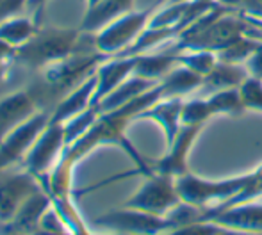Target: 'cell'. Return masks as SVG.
Returning a JSON list of instances; mask_svg holds the SVG:
<instances>
[{"label":"cell","mask_w":262,"mask_h":235,"mask_svg":"<svg viewBox=\"0 0 262 235\" xmlns=\"http://www.w3.org/2000/svg\"><path fill=\"white\" fill-rule=\"evenodd\" d=\"M93 43L95 36L80 27H39L34 38L16 49L13 66L39 73Z\"/></svg>","instance_id":"cell-1"},{"label":"cell","mask_w":262,"mask_h":235,"mask_svg":"<svg viewBox=\"0 0 262 235\" xmlns=\"http://www.w3.org/2000/svg\"><path fill=\"white\" fill-rule=\"evenodd\" d=\"M248 182L250 173L221 180H209L187 171L186 175L175 178L180 200L187 205L204 208V210L230 205L248 185Z\"/></svg>","instance_id":"cell-2"},{"label":"cell","mask_w":262,"mask_h":235,"mask_svg":"<svg viewBox=\"0 0 262 235\" xmlns=\"http://www.w3.org/2000/svg\"><path fill=\"white\" fill-rule=\"evenodd\" d=\"M168 0H157L152 6L141 11H128V13L121 14V16L114 18L113 21L102 27L100 31L95 32V46L98 52L105 54V56H120L123 54L139 36L145 32L148 27L152 16L157 13V9L166 4Z\"/></svg>","instance_id":"cell-3"},{"label":"cell","mask_w":262,"mask_h":235,"mask_svg":"<svg viewBox=\"0 0 262 235\" xmlns=\"http://www.w3.org/2000/svg\"><path fill=\"white\" fill-rule=\"evenodd\" d=\"M232 9L223 13L220 18L212 21L210 25L198 32L196 36L189 39H179L173 41V52H184V50H209V52H221L227 49L230 43L239 39L241 36L248 34L252 24L243 16L241 13L232 14Z\"/></svg>","instance_id":"cell-4"},{"label":"cell","mask_w":262,"mask_h":235,"mask_svg":"<svg viewBox=\"0 0 262 235\" xmlns=\"http://www.w3.org/2000/svg\"><path fill=\"white\" fill-rule=\"evenodd\" d=\"M93 225L114 235H162L173 228H179V223L171 216H157L136 208H118L93 219Z\"/></svg>","instance_id":"cell-5"},{"label":"cell","mask_w":262,"mask_h":235,"mask_svg":"<svg viewBox=\"0 0 262 235\" xmlns=\"http://www.w3.org/2000/svg\"><path fill=\"white\" fill-rule=\"evenodd\" d=\"M180 203H182V200H180V194L177 191L175 178L168 175L154 173L145 176V182L125 201L123 207L157 216H168Z\"/></svg>","instance_id":"cell-6"},{"label":"cell","mask_w":262,"mask_h":235,"mask_svg":"<svg viewBox=\"0 0 262 235\" xmlns=\"http://www.w3.org/2000/svg\"><path fill=\"white\" fill-rule=\"evenodd\" d=\"M66 150V137H64V123L59 121H49L39 137L25 155L21 166L34 175L41 182L54 171L57 162L61 160L62 153Z\"/></svg>","instance_id":"cell-7"},{"label":"cell","mask_w":262,"mask_h":235,"mask_svg":"<svg viewBox=\"0 0 262 235\" xmlns=\"http://www.w3.org/2000/svg\"><path fill=\"white\" fill-rule=\"evenodd\" d=\"M50 116H52L50 111L36 112L31 120H27L18 128H14V130L0 143V171L9 170V168L24 162L29 150L32 148V145H34L36 139L39 137L43 128L49 125Z\"/></svg>","instance_id":"cell-8"},{"label":"cell","mask_w":262,"mask_h":235,"mask_svg":"<svg viewBox=\"0 0 262 235\" xmlns=\"http://www.w3.org/2000/svg\"><path fill=\"white\" fill-rule=\"evenodd\" d=\"M43 185L25 168L18 171H0V223H6L20 210V207L34 196Z\"/></svg>","instance_id":"cell-9"},{"label":"cell","mask_w":262,"mask_h":235,"mask_svg":"<svg viewBox=\"0 0 262 235\" xmlns=\"http://www.w3.org/2000/svg\"><path fill=\"white\" fill-rule=\"evenodd\" d=\"M204 221L214 223L220 228L262 235V200H250L221 208H209L204 212Z\"/></svg>","instance_id":"cell-10"},{"label":"cell","mask_w":262,"mask_h":235,"mask_svg":"<svg viewBox=\"0 0 262 235\" xmlns=\"http://www.w3.org/2000/svg\"><path fill=\"white\" fill-rule=\"evenodd\" d=\"M202 130H204V127L182 125L175 141L171 145H168V150H166L164 155L161 159H157L156 162H152L154 173L168 175L173 176V178L186 175L189 171V152Z\"/></svg>","instance_id":"cell-11"},{"label":"cell","mask_w":262,"mask_h":235,"mask_svg":"<svg viewBox=\"0 0 262 235\" xmlns=\"http://www.w3.org/2000/svg\"><path fill=\"white\" fill-rule=\"evenodd\" d=\"M43 111L31 87L13 91L0 98V143L21 123Z\"/></svg>","instance_id":"cell-12"},{"label":"cell","mask_w":262,"mask_h":235,"mask_svg":"<svg viewBox=\"0 0 262 235\" xmlns=\"http://www.w3.org/2000/svg\"><path fill=\"white\" fill-rule=\"evenodd\" d=\"M52 207L49 193L45 189L31 196L20 210L6 223H0V235H36L43 214Z\"/></svg>","instance_id":"cell-13"},{"label":"cell","mask_w":262,"mask_h":235,"mask_svg":"<svg viewBox=\"0 0 262 235\" xmlns=\"http://www.w3.org/2000/svg\"><path fill=\"white\" fill-rule=\"evenodd\" d=\"M136 56H113L105 59L97 69V87L93 95V107L123 84L128 77L134 75Z\"/></svg>","instance_id":"cell-14"},{"label":"cell","mask_w":262,"mask_h":235,"mask_svg":"<svg viewBox=\"0 0 262 235\" xmlns=\"http://www.w3.org/2000/svg\"><path fill=\"white\" fill-rule=\"evenodd\" d=\"M182 104L184 98H161L156 104L150 105L148 109H145L141 114L136 118V121L148 120L157 123L161 127V130L164 132L166 146H168L175 141L177 134L182 128V120H180Z\"/></svg>","instance_id":"cell-15"},{"label":"cell","mask_w":262,"mask_h":235,"mask_svg":"<svg viewBox=\"0 0 262 235\" xmlns=\"http://www.w3.org/2000/svg\"><path fill=\"white\" fill-rule=\"evenodd\" d=\"M250 77L248 69L245 64H232V62H223L217 59L216 66L204 77L200 89L193 97H209L217 91L235 89Z\"/></svg>","instance_id":"cell-16"},{"label":"cell","mask_w":262,"mask_h":235,"mask_svg":"<svg viewBox=\"0 0 262 235\" xmlns=\"http://www.w3.org/2000/svg\"><path fill=\"white\" fill-rule=\"evenodd\" d=\"M95 87H97V75H91L90 79L84 80L80 86L72 89L57 105L54 107L50 120L59 121V123H66L70 118L80 114L86 109L93 107V95Z\"/></svg>","instance_id":"cell-17"},{"label":"cell","mask_w":262,"mask_h":235,"mask_svg":"<svg viewBox=\"0 0 262 235\" xmlns=\"http://www.w3.org/2000/svg\"><path fill=\"white\" fill-rule=\"evenodd\" d=\"M177 66H179V52H173L171 49L161 50V52L152 50V52L136 56L134 75L145 77L154 82H161Z\"/></svg>","instance_id":"cell-18"},{"label":"cell","mask_w":262,"mask_h":235,"mask_svg":"<svg viewBox=\"0 0 262 235\" xmlns=\"http://www.w3.org/2000/svg\"><path fill=\"white\" fill-rule=\"evenodd\" d=\"M159 82H154V80H148L145 77H139V75H132L125 80L123 84L116 87L111 95H107L104 100L100 102L98 105L95 107L98 109V112H111V111H116V109L123 107L127 105L128 102L136 100L138 97L145 95L146 91H150L152 87H156Z\"/></svg>","instance_id":"cell-19"},{"label":"cell","mask_w":262,"mask_h":235,"mask_svg":"<svg viewBox=\"0 0 262 235\" xmlns=\"http://www.w3.org/2000/svg\"><path fill=\"white\" fill-rule=\"evenodd\" d=\"M134 2L136 0H100L93 9L86 11L79 27L84 32L95 34L102 27H105L109 21H113L114 18L134 9Z\"/></svg>","instance_id":"cell-20"},{"label":"cell","mask_w":262,"mask_h":235,"mask_svg":"<svg viewBox=\"0 0 262 235\" xmlns=\"http://www.w3.org/2000/svg\"><path fill=\"white\" fill-rule=\"evenodd\" d=\"M204 77L191 72L186 66H177L168 77L161 80L162 98H189L200 89Z\"/></svg>","instance_id":"cell-21"},{"label":"cell","mask_w":262,"mask_h":235,"mask_svg":"<svg viewBox=\"0 0 262 235\" xmlns=\"http://www.w3.org/2000/svg\"><path fill=\"white\" fill-rule=\"evenodd\" d=\"M39 27L41 24L31 14H14L7 20L0 21V39L18 49V46L25 45L29 39L34 38Z\"/></svg>","instance_id":"cell-22"},{"label":"cell","mask_w":262,"mask_h":235,"mask_svg":"<svg viewBox=\"0 0 262 235\" xmlns=\"http://www.w3.org/2000/svg\"><path fill=\"white\" fill-rule=\"evenodd\" d=\"M209 102V107L212 111V116H241L245 112V105L241 100V93L239 87L235 89H225L212 93L209 97H205Z\"/></svg>","instance_id":"cell-23"},{"label":"cell","mask_w":262,"mask_h":235,"mask_svg":"<svg viewBox=\"0 0 262 235\" xmlns=\"http://www.w3.org/2000/svg\"><path fill=\"white\" fill-rule=\"evenodd\" d=\"M212 111L209 107L207 98L204 97H189L182 104V125H194V127H205V123L210 120Z\"/></svg>","instance_id":"cell-24"},{"label":"cell","mask_w":262,"mask_h":235,"mask_svg":"<svg viewBox=\"0 0 262 235\" xmlns=\"http://www.w3.org/2000/svg\"><path fill=\"white\" fill-rule=\"evenodd\" d=\"M216 62L217 56L214 52H209V50H184V52H179V64L186 66L200 77L207 75L216 66Z\"/></svg>","instance_id":"cell-25"},{"label":"cell","mask_w":262,"mask_h":235,"mask_svg":"<svg viewBox=\"0 0 262 235\" xmlns=\"http://www.w3.org/2000/svg\"><path fill=\"white\" fill-rule=\"evenodd\" d=\"M98 114H100V112H98L97 107H90V109H86L84 112H80V114L70 118V120L64 123L66 146L73 145V143H75L80 135L86 134V132L91 128V125L97 121Z\"/></svg>","instance_id":"cell-26"},{"label":"cell","mask_w":262,"mask_h":235,"mask_svg":"<svg viewBox=\"0 0 262 235\" xmlns=\"http://www.w3.org/2000/svg\"><path fill=\"white\" fill-rule=\"evenodd\" d=\"M239 93H241L245 111L262 112V79L248 77V79L239 86Z\"/></svg>","instance_id":"cell-27"},{"label":"cell","mask_w":262,"mask_h":235,"mask_svg":"<svg viewBox=\"0 0 262 235\" xmlns=\"http://www.w3.org/2000/svg\"><path fill=\"white\" fill-rule=\"evenodd\" d=\"M14 56H16V49L4 39H0V64H13Z\"/></svg>","instance_id":"cell-28"},{"label":"cell","mask_w":262,"mask_h":235,"mask_svg":"<svg viewBox=\"0 0 262 235\" xmlns=\"http://www.w3.org/2000/svg\"><path fill=\"white\" fill-rule=\"evenodd\" d=\"M47 2L49 0H29L27 2V11L31 13V16H34L36 20L41 24V16H43V9H45Z\"/></svg>","instance_id":"cell-29"},{"label":"cell","mask_w":262,"mask_h":235,"mask_svg":"<svg viewBox=\"0 0 262 235\" xmlns=\"http://www.w3.org/2000/svg\"><path fill=\"white\" fill-rule=\"evenodd\" d=\"M214 235H260V233H248V232H239V230H228V228H217Z\"/></svg>","instance_id":"cell-30"},{"label":"cell","mask_w":262,"mask_h":235,"mask_svg":"<svg viewBox=\"0 0 262 235\" xmlns=\"http://www.w3.org/2000/svg\"><path fill=\"white\" fill-rule=\"evenodd\" d=\"M216 2L223 7H228V9H239L243 0H216Z\"/></svg>","instance_id":"cell-31"},{"label":"cell","mask_w":262,"mask_h":235,"mask_svg":"<svg viewBox=\"0 0 262 235\" xmlns=\"http://www.w3.org/2000/svg\"><path fill=\"white\" fill-rule=\"evenodd\" d=\"M13 64H0V77H4L7 73V69L11 68Z\"/></svg>","instance_id":"cell-32"},{"label":"cell","mask_w":262,"mask_h":235,"mask_svg":"<svg viewBox=\"0 0 262 235\" xmlns=\"http://www.w3.org/2000/svg\"><path fill=\"white\" fill-rule=\"evenodd\" d=\"M86 2H88V9H93V7L100 2V0H86Z\"/></svg>","instance_id":"cell-33"}]
</instances>
